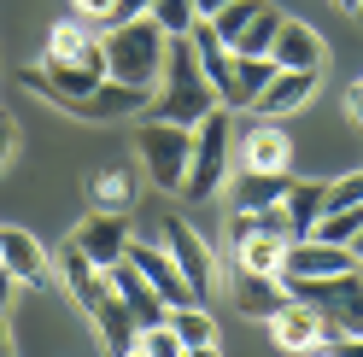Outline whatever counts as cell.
Wrapping results in <instances>:
<instances>
[{
  "mask_svg": "<svg viewBox=\"0 0 363 357\" xmlns=\"http://www.w3.org/2000/svg\"><path fill=\"white\" fill-rule=\"evenodd\" d=\"M188 147H194V129H182V123L147 118L141 129H135L141 170L152 176V188H164V193H182V176H188Z\"/></svg>",
  "mask_w": 363,
  "mask_h": 357,
  "instance_id": "cell-5",
  "label": "cell"
},
{
  "mask_svg": "<svg viewBox=\"0 0 363 357\" xmlns=\"http://www.w3.org/2000/svg\"><path fill=\"white\" fill-rule=\"evenodd\" d=\"M340 270H357V258L346 246H328V240H287L281 252V281H316V276H340Z\"/></svg>",
  "mask_w": 363,
  "mask_h": 357,
  "instance_id": "cell-12",
  "label": "cell"
},
{
  "mask_svg": "<svg viewBox=\"0 0 363 357\" xmlns=\"http://www.w3.org/2000/svg\"><path fill=\"white\" fill-rule=\"evenodd\" d=\"M147 18L176 41V35H188V30H194V18H199V12H194V0H152Z\"/></svg>",
  "mask_w": 363,
  "mask_h": 357,
  "instance_id": "cell-30",
  "label": "cell"
},
{
  "mask_svg": "<svg viewBox=\"0 0 363 357\" xmlns=\"http://www.w3.org/2000/svg\"><path fill=\"white\" fill-rule=\"evenodd\" d=\"M316 82H323V71H276L264 82V94L252 100V111L258 118H287V111H299L316 94Z\"/></svg>",
  "mask_w": 363,
  "mask_h": 357,
  "instance_id": "cell-16",
  "label": "cell"
},
{
  "mask_svg": "<svg viewBox=\"0 0 363 357\" xmlns=\"http://www.w3.org/2000/svg\"><path fill=\"white\" fill-rule=\"evenodd\" d=\"M53 281H65V293H71L82 310H94L100 299H106V287H111V276L106 270H94L77 246H59V264H53Z\"/></svg>",
  "mask_w": 363,
  "mask_h": 357,
  "instance_id": "cell-17",
  "label": "cell"
},
{
  "mask_svg": "<svg viewBox=\"0 0 363 357\" xmlns=\"http://www.w3.org/2000/svg\"><path fill=\"white\" fill-rule=\"evenodd\" d=\"M129 264L147 276V287H152L164 305H194L188 281H182V270H176V258L164 252V240H129Z\"/></svg>",
  "mask_w": 363,
  "mask_h": 357,
  "instance_id": "cell-13",
  "label": "cell"
},
{
  "mask_svg": "<svg viewBox=\"0 0 363 357\" xmlns=\"http://www.w3.org/2000/svg\"><path fill=\"white\" fill-rule=\"evenodd\" d=\"M182 357H223L217 346H182Z\"/></svg>",
  "mask_w": 363,
  "mask_h": 357,
  "instance_id": "cell-40",
  "label": "cell"
},
{
  "mask_svg": "<svg viewBox=\"0 0 363 357\" xmlns=\"http://www.w3.org/2000/svg\"><path fill=\"white\" fill-rule=\"evenodd\" d=\"M48 64H100L106 71V30L94 24V18H59V24L48 30V53H41Z\"/></svg>",
  "mask_w": 363,
  "mask_h": 357,
  "instance_id": "cell-8",
  "label": "cell"
},
{
  "mask_svg": "<svg viewBox=\"0 0 363 357\" xmlns=\"http://www.w3.org/2000/svg\"><path fill=\"white\" fill-rule=\"evenodd\" d=\"M346 118H352V123L363 129V76H357V82L346 88Z\"/></svg>",
  "mask_w": 363,
  "mask_h": 357,
  "instance_id": "cell-36",
  "label": "cell"
},
{
  "mask_svg": "<svg viewBox=\"0 0 363 357\" xmlns=\"http://www.w3.org/2000/svg\"><path fill=\"white\" fill-rule=\"evenodd\" d=\"M323 35H316L311 24H299V18H281L276 41H269V64L276 71H323Z\"/></svg>",
  "mask_w": 363,
  "mask_h": 357,
  "instance_id": "cell-14",
  "label": "cell"
},
{
  "mask_svg": "<svg viewBox=\"0 0 363 357\" xmlns=\"http://www.w3.org/2000/svg\"><path fill=\"white\" fill-rule=\"evenodd\" d=\"M357 276H363V264H357Z\"/></svg>",
  "mask_w": 363,
  "mask_h": 357,
  "instance_id": "cell-45",
  "label": "cell"
},
{
  "mask_svg": "<svg viewBox=\"0 0 363 357\" xmlns=\"http://www.w3.org/2000/svg\"><path fill=\"white\" fill-rule=\"evenodd\" d=\"M281 305H287V281L281 276H240V317L269 322Z\"/></svg>",
  "mask_w": 363,
  "mask_h": 357,
  "instance_id": "cell-23",
  "label": "cell"
},
{
  "mask_svg": "<svg viewBox=\"0 0 363 357\" xmlns=\"http://www.w3.org/2000/svg\"><path fill=\"white\" fill-rule=\"evenodd\" d=\"M357 18H363V6H357Z\"/></svg>",
  "mask_w": 363,
  "mask_h": 357,
  "instance_id": "cell-46",
  "label": "cell"
},
{
  "mask_svg": "<svg viewBox=\"0 0 363 357\" xmlns=\"http://www.w3.org/2000/svg\"><path fill=\"white\" fill-rule=\"evenodd\" d=\"M106 276H111V293H118V299H123V310L135 317V328H158V322H164V310H170V305L147 287V276L135 270L129 258H123V264H111Z\"/></svg>",
  "mask_w": 363,
  "mask_h": 357,
  "instance_id": "cell-15",
  "label": "cell"
},
{
  "mask_svg": "<svg viewBox=\"0 0 363 357\" xmlns=\"http://www.w3.org/2000/svg\"><path fill=\"white\" fill-rule=\"evenodd\" d=\"M229 252H235V276H281V252H287V240L281 234H235L229 240Z\"/></svg>",
  "mask_w": 363,
  "mask_h": 357,
  "instance_id": "cell-19",
  "label": "cell"
},
{
  "mask_svg": "<svg viewBox=\"0 0 363 357\" xmlns=\"http://www.w3.org/2000/svg\"><path fill=\"white\" fill-rule=\"evenodd\" d=\"M276 30H281V12L264 6L252 24H246V35L235 41V53H240V59H269V41H276Z\"/></svg>",
  "mask_w": 363,
  "mask_h": 357,
  "instance_id": "cell-29",
  "label": "cell"
},
{
  "mask_svg": "<svg viewBox=\"0 0 363 357\" xmlns=\"http://www.w3.org/2000/svg\"><path fill=\"white\" fill-rule=\"evenodd\" d=\"M147 100H152L147 88H129V82H111L106 76L94 94H82L71 111H77V118H106L111 123V118H135V111H147Z\"/></svg>",
  "mask_w": 363,
  "mask_h": 357,
  "instance_id": "cell-18",
  "label": "cell"
},
{
  "mask_svg": "<svg viewBox=\"0 0 363 357\" xmlns=\"http://www.w3.org/2000/svg\"><path fill=\"white\" fill-rule=\"evenodd\" d=\"M287 182H293V176H276V170H240V182H235V211H269V205H281Z\"/></svg>",
  "mask_w": 363,
  "mask_h": 357,
  "instance_id": "cell-22",
  "label": "cell"
},
{
  "mask_svg": "<svg viewBox=\"0 0 363 357\" xmlns=\"http://www.w3.org/2000/svg\"><path fill=\"white\" fill-rule=\"evenodd\" d=\"M18 152V123L6 118V111H0V170H6V159Z\"/></svg>",
  "mask_w": 363,
  "mask_h": 357,
  "instance_id": "cell-35",
  "label": "cell"
},
{
  "mask_svg": "<svg viewBox=\"0 0 363 357\" xmlns=\"http://www.w3.org/2000/svg\"><path fill=\"white\" fill-rule=\"evenodd\" d=\"M363 205V170H346L340 182H323V211H346Z\"/></svg>",
  "mask_w": 363,
  "mask_h": 357,
  "instance_id": "cell-31",
  "label": "cell"
},
{
  "mask_svg": "<svg viewBox=\"0 0 363 357\" xmlns=\"http://www.w3.org/2000/svg\"><path fill=\"white\" fill-rule=\"evenodd\" d=\"M264 328H269V340H276L281 351H293V357L323 351V346H328V334H334V328H328L323 317H316L311 305H299L293 293H287V305H281V310H276V317H269Z\"/></svg>",
  "mask_w": 363,
  "mask_h": 357,
  "instance_id": "cell-10",
  "label": "cell"
},
{
  "mask_svg": "<svg viewBox=\"0 0 363 357\" xmlns=\"http://www.w3.org/2000/svg\"><path fill=\"white\" fill-rule=\"evenodd\" d=\"M147 6L152 0H111V12L100 18V30H118V24H129V18H147Z\"/></svg>",
  "mask_w": 363,
  "mask_h": 357,
  "instance_id": "cell-33",
  "label": "cell"
},
{
  "mask_svg": "<svg viewBox=\"0 0 363 357\" xmlns=\"http://www.w3.org/2000/svg\"><path fill=\"white\" fill-rule=\"evenodd\" d=\"M158 240H164V252L176 258V270H182V281H188L194 305H206L217 293V258H211L206 240H199V229H194V222H182V217H164Z\"/></svg>",
  "mask_w": 363,
  "mask_h": 357,
  "instance_id": "cell-6",
  "label": "cell"
},
{
  "mask_svg": "<svg viewBox=\"0 0 363 357\" xmlns=\"http://www.w3.org/2000/svg\"><path fill=\"white\" fill-rule=\"evenodd\" d=\"M88 317H94V328H100V346H106L111 357H123V351L135 346V334H141V328H135V317L123 310V299L111 293V287H106V299H100L94 310H88Z\"/></svg>",
  "mask_w": 363,
  "mask_h": 357,
  "instance_id": "cell-20",
  "label": "cell"
},
{
  "mask_svg": "<svg viewBox=\"0 0 363 357\" xmlns=\"http://www.w3.org/2000/svg\"><path fill=\"white\" fill-rule=\"evenodd\" d=\"M235 164H240V170H276V176H293V135L281 129V118L235 123Z\"/></svg>",
  "mask_w": 363,
  "mask_h": 357,
  "instance_id": "cell-7",
  "label": "cell"
},
{
  "mask_svg": "<svg viewBox=\"0 0 363 357\" xmlns=\"http://www.w3.org/2000/svg\"><path fill=\"white\" fill-rule=\"evenodd\" d=\"M287 293L311 305L334 334H363V276L340 270V276H316V281H287Z\"/></svg>",
  "mask_w": 363,
  "mask_h": 357,
  "instance_id": "cell-4",
  "label": "cell"
},
{
  "mask_svg": "<svg viewBox=\"0 0 363 357\" xmlns=\"http://www.w3.org/2000/svg\"><path fill=\"white\" fill-rule=\"evenodd\" d=\"M0 270H6L18 287H53V258L24 229H0Z\"/></svg>",
  "mask_w": 363,
  "mask_h": 357,
  "instance_id": "cell-11",
  "label": "cell"
},
{
  "mask_svg": "<svg viewBox=\"0 0 363 357\" xmlns=\"http://www.w3.org/2000/svg\"><path fill=\"white\" fill-rule=\"evenodd\" d=\"M164 328L176 334L182 346H217V322L206 305H170L164 310Z\"/></svg>",
  "mask_w": 363,
  "mask_h": 357,
  "instance_id": "cell-25",
  "label": "cell"
},
{
  "mask_svg": "<svg viewBox=\"0 0 363 357\" xmlns=\"http://www.w3.org/2000/svg\"><path fill=\"white\" fill-rule=\"evenodd\" d=\"M334 6H340V12H357V6H363V0H334Z\"/></svg>",
  "mask_w": 363,
  "mask_h": 357,
  "instance_id": "cell-43",
  "label": "cell"
},
{
  "mask_svg": "<svg viewBox=\"0 0 363 357\" xmlns=\"http://www.w3.org/2000/svg\"><path fill=\"white\" fill-rule=\"evenodd\" d=\"M223 6H229V0H194V12H199V18H217Z\"/></svg>",
  "mask_w": 363,
  "mask_h": 357,
  "instance_id": "cell-39",
  "label": "cell"
},
{
  "mask_svg": "<svg viewBox=\"0 0 363 357\" xmlns=\"http://www.w3.org/2000/svg\"><path fill=\"white\" fill-rule=\"evenodd\" d=\"M164 47H170V35L158 30L152 18H129V24L106 30V76L152 94L158 71H164Z\"/></svg>",
  "mask_w": 363,
  "mask_h": 357,
  "instance_id": "cell-2",
  "label": "cell"
},
{
  "mask_svg": "<svg viewBox=\"0 0 363 357\" xmlns=\"http://www.w3.org/2000/svg\"><path fill=\"white\" fill-rule=\"evenodd\" d=\"M363 229V205H346V211H323L311 222V240H328V246H352V234Z\"/></svg>",
  "mask_w": 363,
  "mask_h": 357,
  "instance_id": "cell-28",
  "label": "cell"
},
{
  "mask_svg": "<svg viewBox=\"0 0 363 357\" xmlns=\"http://www.w3.org/2000/svg\"><path fill=\"white\" fill-rule=\"evenodd\" d=\"M328 357H363V334H328Z\"/></svg>",
  "mask_w": 363,
  "mask_h": 357,
  "instance_id": "cell-34",
  "label": "cell"
},
{
  "mask_svg": "<svg viewBox=\"0 0 363 357\" xmlns=\"http://www.w3.org/2000/svg\"><path fill=\"white\" fill-rule=\"evenodd\" d=\"M123 357H147V351H141V346H129V351H123Z\"/></svg>",
  "mask_w": 363,
  "mask_h": 357,
  "instance_id": "cell-44",
  "label": "cell"
},
{
  "mask_svg": "<svg viewBox=\"0 0 363 357\" xmlns=\"http://www.w3.org/2000/svg\"><path fill=\"white\" fill-rule=\"evenodd\" d=\"M6 357H12V351H6Z\"/></svg>",
  "mask_w": 363,
  "mask_h": 357,
  "instance_id": "cell-47",
  "label": "cell"
},
{
  "mask_svg": "<svg viewBox=\"0 0 363 357\" xmlns=\"http://www.w3.org/2000/svg\"><path fill=\"white\" fill-rule=\"evenodd\" d=\"M88 199H94V211H129L135 205V170L129 164H111V170H94L88 176Z\"/></svg>",
  "mask_w": 363,
  "mask_h": 357,
  "instance_id": "cell-21",
  "label": "cell"
},
{
  "mask_svg": "<svg viewBox=\"0 0 363 357\" xmlns=\"http://www.w3.org/2000/svg\"><path fill=\"white\" fill-rule=\"evenodd\" d=\"M276 76V64L269 59H240L235 53V82H229V106H252L264 94V82Z\"/></svg>",
  "mask_w": 363,
  "mask_h": 357,
  "instance_id": "cell-26",
  "label": "cell"
},
{
  "mask_svg": "<svg viewBox=\"0 0 363 357\" xmlns=\"http://www.w3.org/2000/svg\"><path fill=\"white\" fill-rule=\"evenodd\" d=\"M12 293H18V281H12L6 270H0V317H6V305H12Z\"/></svg>",
  "mask_w": 363,
  "mask_h": 357,
  "instance_id": "cell-38",
  "label": "cell"
},
{
  "mask_svg": "<svg viewBox=\"0 0 363 357\" xmlns=\"http://www.w3.org/2000/svg\"><path fill=\"white\" fill-rule=\"evenodd\" d=\"M71 6H77V12H82V18H94V24H100V18H106V12H111V0H71Z\"/></svg>",
  "mask_w": 363,
  "mask_h": 357,
  "instance_id": "cell-37",
  "label": "cell"
},
{
  "mask_svg": "<svg viewBox=\"0 0 363 357\" xmlns=\"http://www.w3.org/2000/svg\"><path fill=\"white\" fill-rule=\"evenodd\" d=\"M217 88L206 82V71H199V59L188 47V35H176L170 47H164V71H158V88H152V100H147V118L158 123H182V129H194L206 111H217Z\"/></svg>",
  "mask_w": 363,
  "mask_h": 357,
  "instance_id": "cell-1",
  "label": "cell"
},
{
  "mask_svg": "<svg viewBox=\"0 0 363 357\" xmlns=\"http://www.w3.org/2000/svg\"><path fill=\"white\" fill-rule=\"evenodd\" d=\"M269 6V0H229V6H223L217 18H211V30H217V41H223V47H229L235 53V41L246 35V24H252V18Z\"/></svg>",
  "mask_w": 363,
  "mask_h": 357,
  "instance_id": "cell-27",
  "label": "cell"
},
{
  "mask_svg": "<svg viewBox=\"0 0 363 357\" xmlns=\"http://www.w3.org/2000/svg\"><path fill=\"white\" fill-rule=\"evenodd\" d=\"M281 217H287L293 240H305L311 222L323 217V182H287V193H281Z\"/></svg>",
  "mask_w": 363,
  "mask_h": 357,
  "instance_id": "cell-24",
  "label": "cell"
},
{
  "mask_svg": "<svg viewBox=\"0 0 363 357\" xmlns=\"http://www.w3.org/2000/svg\"><path fill=\"white\" fill-rule=\"evenodd\" d=\"M129 222L118 211H94V217H82V229L71 234V246L94 264V270H111V264H123L129 258Z\"/></svg>",
  "mask_w": 363,
  "mask_h": 357,
  "instance_id": "cell-9",
  "label": "cell"
},
{
  "mask_svg": "<svg viewBox=\"0 0 363 357\" xmlns=\"http://www.w3.org/2000/svg\"><path fill=\"white\" fill-rule=\"evenodd\" d=\"M135 346H141L147 357H182V340H176L164 322H158V328H141V334H135Z\"/></svg>",
  "mask_w": 363,
  "mask_h": 357,
  "instance_id": "cell-32",
  "label": "cell"
},
{
  "mask_svg": "<svg viewBox=\"0 0 363 357\" xmlns=\"http://www.w3.org/2000/svg\"><path fill=\"white\" fill-rule=\"evenodd\" d=\"M12 351V340H6V317H0V357H6Z\"/></svg>",
  "mask_w": 363,
  "mask_h": 357,
  "instance_id": "cell-42",
  "label": "cell"
},
{
  "mask_svg": "<svg viewBox=\"0 0 363 357\" xmlns=\"http://www.w3.org/2000/svg\"><path fill=\"white\" fill-rule=\"evenodd\" d=\"M346 252H352V258H357V264H363V229H357V234H352V246H346Z\"/></svg>",
  "mask_w": 363,
  "mask_h": 357,
  "instance_id": "cell-41",
  "label": "cell"
},
{
  "mask_svg": "<svg viewBox=\"0 0 363 357\" xmlns=\"http://www.w3.org/2000/svg\"><path fill=\"white\" fill-rule=\"evenodd\" d=\"M235 170V118L229 106L206 111L194 123V147H188V176H182V199H211Z\"/></svg>",
  "mask_w": 363,
  "mask_h": 357,
  "instance_id": "cell-3",
  "label": "cell"
}]
</instances>
